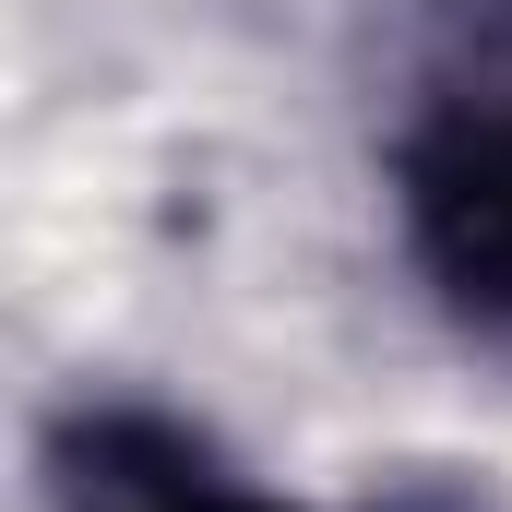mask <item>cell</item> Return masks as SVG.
<instances>
[{
	"mask_svg": "<svg viewBox=\"0 0 512 512\" xmlns=\"http://www.w3.org/2000/svg\"><path fill=\"white\" fill-rule=\"evenodd\" d=\"M72 512H274L251 489H227L191 441H167V429H84V465H72Z\"/></svg>",
	"mask_w": 512,
	"mask_h": 512,
	"instance_id": "obj_2",
	"label": "cell"
},
{
	"mask_svg": "<svg viewBox=\"0 0 512 512\" xmlns=\"http://www.w3.org/2000/svg\"><path fill=\"white\" fill-rule=\"evenodd\" d=\"M393 203L441 310L512 334V0H429Z\"/></svg>",
	"mask_w": 512,
	"mask_h": 512,
	"instance_id": "obj_1",
	"label": "cell"
}]
</instances>
